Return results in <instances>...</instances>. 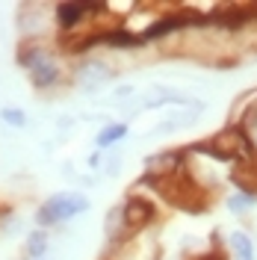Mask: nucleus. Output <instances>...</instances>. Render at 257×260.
Masks as SVG:
<instances>
[{
    "label": "nucleus",
    "mask_w": 257,
    "mask_h": 260,
    "mask_svg": "<svg viewBox=\"0 0 257 260\" xmlns=\"http://www.w3.org/2000/svg\"><path fill=\"white\" fill-rule=\"evenodd\" d=\"M92 210V198L83 192V189H59V192L48 195L39 210H36V225L50 231L56 225H68L74 219H80Z\"/></svg>",
    "instance_id": "1"
},
{
    "label": "nucleus",
    "mask_w": 257,
    "mask_h": 260,
    "mask_svg": "<svg viewBox=\"0 0 257 260\" xmlns=\"http://www.w3.org/2000/svg\"><path fill=\"white\" fill-rule=\"evenodd\" d=\"M18 62L27 71L33 89H39V92L56 89L65 77V68L59 62V56L50 48H45V45H24L18 50Z\"/></svg>",
    "instance_id": "2"
},
{
    "label": "nucleus",
    "mask_w": 257,
    "mask_h": 260,
    "mask_svg": "<svg viewBox=\"0 0 257 260\" xmlns=\"http://www.w3.org/2000/svg\"><path fill=\"white\" fill-rule=\"evenodd\" d=\"M104 6H98V3H80V0H71V3H56V9H53V18H56V27L62 32H71L83 27L89 15H95L101 12Z\"/></svg>",
    "instance_id": "3"
},
{
    "label": "nucleus",
    "mask_w": 257,
    "mask_h": 260,
    "mask_svg": "<svg viewBox=\"0 0 257 260\" xmlns=\"http://www.w3.org/2000/svg\"><path fill=\"white\" fill-rule=\"evenodd\" d=\"M110 80H113V68L104 59H89V62H83L74 71V83L80 86L83 92H95L101 86H107Z\"/></svg>",
    "instance_id": "4"
},
{
    "label": "nucleus",
    "mask_w": 257,
    "mask_h": 260,
    "mask_svg": "<svg viewBox=\"0 0 257 260\" xmlns=\"http://www.w3.org/2000/svg\"><path fill=\"white\" fill-rule=\"evenodd\" d=\"M228 254L231 260H257V243L245 228H234L228 234Z\"/></svg>",
    "instance_id": "5"
},
{
    "label": "nucleus",
    "mask_w": 257,
    "mask_h": 260,
    "mask_svg": "<svg viewBox=\"0 0 257 260\" xmlns=\"http://www.w3.org/2000/svg\"><path fill=\"white\" fill-rule=\"evenodd\" d=\"M127 136H130V124L127 121H107V124L95 133V148L98 151H110V148L121 145Z\"/></svg>",
    "instance_id": "6"
},
{
    "label": "nucleus",
    "mask_w": 257,
    "mask_h": 260,
    "mask_svg": "<svg viewBox=\"0 0 257 260\" xmlns=\"http://www.w3.org/2000/svg\"><path fill=\"white\" fill-rule=\"evenodd\" d=\"M254 207H257V192L242 189V186H237L234 192H228V198H225V210L231 216H248V213H254Z\"/></svg>",
    "instance_id": "7"
},
{
    "label": "nucleus",
    "mask_w": 257,
    "mask_h": 260,
    "mask_svg": "<svg viewBox=\"0 0 257 260\" xmlns=\"http://www.w3.org/2000/svg\"><path fill=\"white\" fill-rule=\"evenodd\" d=\"M48 248H50V234L45 228H36V231L27 234V240H24V254H27V260H45Z\"/></svg>",
    "instance_id": "8"
},
{
    "label": "nucleus",
    "mask_w": 257,
    "mask_h": 260,
    "mask_svg": "<svg viewBox=\"0 0 257 260\" xmlns=\"http://www.w3.org/2000/svg\"><path fill=\"white\" fill-rule=\"evenodd\" d=\"M0 121L9 124V127H15V130H24L30 124V118H27V113L21 107H0Z\"/></svg>",
    "instance_id": "9"
},
{
    "label": "nucleus",
    "mask_w": 257,
    "mask_h": 260,
    "mask_svg": "<svg viewBox=\"0 0 257 260\" xmlns=\"http://www.w3.org/2000/svg\"><path fill=\"white\" fill-rule=\"evenodd\" d=\"M133 95H136V89H133V86H118V89H115V95L110 98V101H113V104H124V101H130Z\"/></svg>",
    "instance_id": "10"
},
{
    "label": "nucleus",
    "mask_w": 257,
    "mask_h": 260,
    "mask_svg": "<svg viewBox=\"0 0 257 260\" xmlns=\"http://www.w3.org/2000/svg\"><path fill=\"white\" fill-rule=\"evenodd\" d=\"M254 145H257V130H254Z\"/></svg>",
    "instance_id": "11"
}]
</instances>
